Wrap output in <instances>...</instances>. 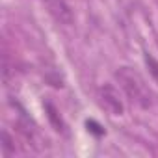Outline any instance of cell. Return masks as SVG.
<instances>
[{
	"label": "cell",
	"mask_w": 158,
	"mask_h": 158,
	"mask_svg": "<svg viewBox=\"0 0 158 158\" xmlns=\"http://www.w3.org/2000/svg\"><path fill=\"white\" fill-rule=\"evenodd\" d=\"M0 138H2V143H0V147H2V151H4V156H10V154H13V152H15V145H13V141H11L10 134L4 130Z\"/></svg>",
	"instance_id": "5b68a950"
},
{
	"label": "cell",
	"mask_w": 158,
	"mask_h": 158,
	"mask_svg": "<svg viewBox=\"0 0 158 158\" xmlns=\"http://www.w3.org/2000/svg\"><path fill=\"white\" fill-rule=\"evenodd\" d=\"M99 99L104 110L112 115H123L125 114V102L119 93V89L112 84H104L99 88Z\"/></svg>",
	"instance_id": "7a4b0ae2"
},
{
	"label": "cell",
	"mask_w": 158,
	"mask_h": 158,
	"mask_svg": "<svg viewBox=\"0 0 158 158\" xmlns=\"http://www.w3.org/2000/svg\"><path fill=\"white\" fill-rule=\"evenodd\" d=\"M47 6H48L50 13L54 15V19H56L60 24L71 26V24L74 23L73 10H71V6L65 2V0H47Z\"/></svg>",
	"instance_id": "3957f363"
},
{
	"label": "cell",
	"mask_w": 158,
	"mask_h": 158,
	"mask_svg": "<svg viewBox=\"0 0 158 158\" xmlns=\"http://www.w3.org/2000/svg\"><path fill=\"white\" fill-rule=\"evenodd\" d=\"M45 108H47V115H48V119H50L52 127H54L56 130H61V128H63V121H61V117H60L58 110H56L52 104H47Z\"/></svg>",
	"instance_id": "277c9868"
},
{
	"label": "cell",
	"mask_w": 158,
	"mask_h": 158,
	"mask_svg": "<svg viewBox=\"0 0 158 158\" xmlns=\"http://www.w3.org/2000/svg\"><path fill=\"white\" fill-rule=\"evenodd\" d=\"M115 78L121 86V89L127 93V97L139 108H149L151 106V93L143 82V78L130 67H121L115 71Z\"/></svg>",
	"instance_id": "6da1fadb"
},
{
	"label": "cell",
	"mask_w": 158,
	"mask_h": 158,
	"mask_svg": "<svg viewBox=\"0 0 158 158\" xmlns=\"http://www.w3.org/2000/svg\"><path fill=\"white\" fill-rule=\"evenodd\" d=\"M145 63H147V67H149L151 76L158 82V60H156L154 56H151V54H145Z\"/></svg>",
	"instance_id": "8992f818"
}]
</instances>
